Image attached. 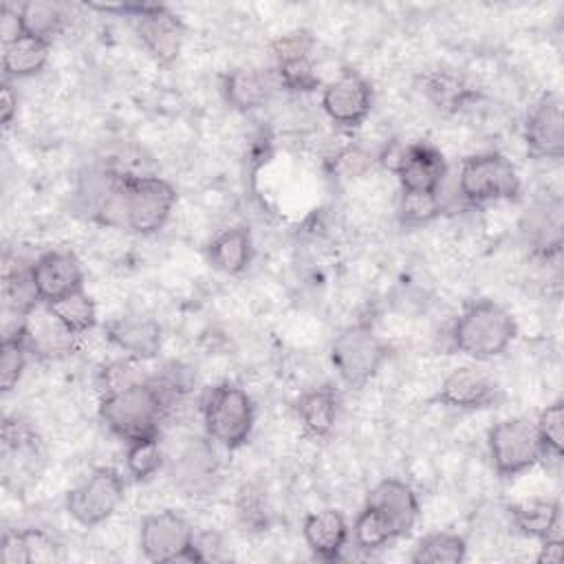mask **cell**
Masks as SVG:
<instances>
[{"instance_id":"6da1fadb","label":"cell","mask_w":564,"mask_h":564,"mask_svg":"<svg viewBox=\"0 0 564 564\" xmlns=\"http://www.w3.org/2000/svg\"><path fill=\"white\" fill-rule=\"evenodd\" d=\"M518 326L513 315L494 300L469 302L454 322L452 344L458 352L474 359H494L516 339Z\"/></svg>"},{"instance_id":"7a4b0ae2","label":"cell","mask_w":564,"mask_h":564,"mask_svg":"<svg viewBox=\"0 0 564 564\" xmlns=\"http://www.w3.org/2000/svg\"><path fill=\"white\" fill-rule=\"evenodd\" d=\"M167 412L163 397L152 381H134L115 392L101 394L99 419L126 443L159 434V425Z\"/></svg>"},{"instance_id":"3957f363","label":"cell","mask_w":564,"mask_h":564,"mask_svg":"<svg viewBox=\"0 0 564 564\" xmlns=\"http://www.w3.org/2000/svg\"><path fill=\"white\" fill-rule=\"evenodd\" d=\"M253 421V401L240 386L225 381L207 392L203 401V423L212 441L227 449H236L247 443Z\"/></svg>"},{"instance_id":"277c9868","label":"cell","mask_w":564,"mask_h":564,"mask_svg":"<svg viewBox=\"0 0 564 564\" xmlns=\"http://www.w3.org/2000/svg\"><path fill=\"white\" fill-rule=\"evenodd\" d=\"M388 355V344L364 322L346 326L330 344V364L350 388L366 386L381 370Z\"/></svg>"},{"instance_id":"5b68a950","label":"cell","mask_w":564,"mask_h":564,"mask_svg":"<svg viewBox=\"0 0 564 564\" xmlns=\"http://www.w3.org/2000/svg\"><path fill=\"white\" fill-rule=\"evenodd\" d=\"M139 546L145 560L159 564L203 562L196 535L185 516L172 509L150 513L139 527Z\"/></svg>"},{"instance_id":"8992f818","label":"cell","mask_w":564,"mask_h":564,"mask_svg":"<svg viewBox=\"0 0 564 564\" xmlns=\"http://www.w3.org/2000/svg\"><path fill=\"white\" fill-rule=\"evenodd\" d=\"M489 458L498 476L513 478L538 465L542 445L535 423L524 416H509L498 421L487 434Z\"/></svg>"},{"instance_id":"52a82bcc","label":"cell","mask_w":564,"mask_h":564,"mask_svg":"<svg viewBox=\"0 0 564 564\" xmlns=\"http://www.w3.org/2000/svg\"><path fill=\"white\" fill-rule=\"evenodd\" d=\"M520 178L513 163L500 152H482L463 159L458 170V194L471 205L513 198Z\"/></svg>"},{"instance_id":"ba28073f","label":"cell","mask_w":564,"mask_h":564,"mask_svg":"<svg viewBox=\"0 0 564 564\" xmlns=\"http://www.w3.org/2000/svg\"><path fill=\"white\" fill-rule=\"evenodd\" d=\"M123 496V476L115 467H97L66 494V511L82 527H97L117 511Z\"/></svg>"},{"instance_id":"9c48e42d","label":"cell","mask_w":564,"mask_h":564,"mask_svg":"<svg viewBox=\"0 0 564 564\" xmlns=\"http://www.w3.org/2000/svg\"><path fill=\"white\" fill-rule=\"evenodd\" d=\"M31 278L42 304L84 289V271L73 251L51 249L31 264Z\"/></svg>"},{"instance_id":"30bf717a","label":"cell","mask_w":564,"mask_h":564,"mask_svg":"<svg viewBox=\"0 0 564 564\" xmlns=\"http://www.w3.org/2000/svg\"><path fill=\"white\" fill-rule=\"evenodd\" d=\"M322 108L335 123L355 128L372 108V88L359 73L344 70L324 88Z\"/></svg>"},{"instance_id":"8fae6325","label":"cell","mask_w":564,"mask_h":564,"mask_svg":"<svg viewBox=\"0 0 564 564\" xmlns=\"http://www.w3.org/2000/svg\"><path fill=\"white\" fill-rule=\"evenodd\" d=\"M527 150L535 159H562L564 154V119L562 99L555 93H546L533 106L524 128Z\"/></svg>"},{"instance_id":"7c38bea8","label":"cell","mask_w":564,"mask_h":564,"mask_svg":"<svg viewBox=\"0 0 564 564\" xmlns=\"http://www.w3.org/2000/svg\"><path fill=\"white\" fill-rule=\"evenodd\" d=\"M392 172L399 176L401 192L438 194L447 174V165L434 145L419 141L403 148Z\"/></svg>"},{"instance_id":"4fadbf2b","label":"cell","mask_w":564,"mask_h":564,"mask_svg":"<svg viewBox=\"0 0 564 564\" xmlns=\"http://www.w3.org/2000/svg\"><path fill=\"white\" fill-rule=\"evenodd\" d=\"M313 37L304 31H293L273 42V53L278 59V77L289 90L311 93L319 86L313 59Z\"/></svg>"},{"instance_id":"5bb4252c","label":"cell","mask_w":564,"mask_h":564,"mask_svg":"<svg viewBox=\"0 0 564 564\" xmlns=\"http://www.w3.org/2000/svg\"><path fill=\"white\" fill-rule=\"evenodd\" d=\"M366 505L377 509L397 538H405L419 518V498L414 489L401 478L379 480L366 498Z\"/></svg>"},{"instance_id":"9a60e30c","label":"cell","mask_w":564,"mask_h":564,"mask_svg":"<svg viewBox=\"0 0 564 564\" xmlns=\"http://www.w3.org/2000/svg\"><path fill=\"white\" fill-rule=\"evenodd\" d=\"M498 386L496 381L478 368L460 366L454 368L443 381L436 392V401L456 408V410H482L496 403Z\"/></svg>"},{"instance_id":"2e32d148","label":"cell","mask_w":564,"mask_h":564,"mask_svg":"<svg viewBox=\"0 0 564 564\" xmlns=\"http://www.w3.org/2000/svg\"><path fill=\"white\" fill-rule=\"evenodd\" d=\"M106 339L137 361L154 359L161 350V326L148 315H119L106 322Z\"/></svg>"},{"instance_id":"e0dca14e","label":"cell","mask_w":564,"mask_h":564,"mask_svg":"<svg viewBox=\"0 0 564 564\" xmlns=\"http://www.w3.org/2000/svg\"><path fill=\"white\" fill-rule=\"evenodd\" d=\"M137 20V33L152 57L161 64H170L178 57L185 29L183 22L165 7L150 4Z\"/></svg>"},{"instance_id":"ac0fdd59","label":"cell","mask_w":564,"mask_h":564,"mask_svg":"<svg viewBox=\"0 0 564 564\" xmlns=\"http://www.w3.org/2000/svg\"><path fill=\"white\" fill-rule=\"evenodd\" d=\"M172 480L185 496H205L218 480V463L203 441L187 445L172 465Z\"/></svg>"},{"instance_id":"d6986e66","label":"cell","mask_w":564,"mask_h":564,"mask_svg":"<svg viewBox=\"0 0 564 564\" xmlns=\"http://www.w3.org/2000/svg\"><path fill=\"white\" fill-rule=\"evenodd\" d=\"M304 542L319 560H337L348 542L350 529L341 511L337 509H322L313 511L304 518L302 524Z\"/></svg>"},{"instance_id":"ffe728a7","label":"cell","mask_w":564,"mask_h":564,"mask_svg":"<svg viewBox=\"0 0 564 564\" xmlns=\"http://www.w3.org/2000/svg\"><path fill=\"white\" fill-rule=\"evenodd\" d=\"M511 522L513 527L535 540H549V538H562V507L555 498H529L511 509Z\"/></svg>"},{"instance_id":"44dd1931","label":"cell","mask_w":564,"mask_h":564,"mask_svg":"<svg viewBox=\"0 0 564 564\" xmlns=\"http://www.w3.org/2000/svg\"><path fill=\"white\" fill-rule=\"evenodd\" d=\"M251 253H253L251 231L245 225H234L223 229L207 245L209 264L216 271L227 275L242 273L251 260Z\"/></svg>"},{"instance_id":"7402d4cb","label":"cell","mask_w":564,"mask_h":564,"mask_svg":"<svg viewBox=\"0 0 564 564\" xmlns=\"http://www.w3.org/2000/svg\"><path fill=\"white\" fill-rule=\"evenodd\" d=\"M51 53V42L31 37V35H20L11 42L2 44V70L4 79H22L40 73Z\"/></svg>"},{"instance_id":"603a6c76","label":"cell","mask_w":564,"mask_h":564,"mask_svg":"<svg viewBox=\"0 0 564 564\" xmlns=\"http://www.w3.org/2000/svg\"><path fill=\"white\" fill-rule=\"evenodd\" d=\"M225 99L236 110H253L262 106L271 93V79L258 68H234L223 82Z\"/></svg>"},{"instance_id":"cb8c5ba5","label":"cell","mask_w":564,"mask_h":564,"mask_svg":"<svg viewBox=\"0 0 564 564\" xmlns=\"http://www.w3.org/2000/svg\"><path fill=\"white\" fill-rule=\"evenodd\" d=\"M337 405V392L330 386L311 388L297 399V416L308 434L326 436L335 427Z\"/></svg>"},{"instance_id":"d4e9b609","label":"cell","mask_w":564,"mask_h":564,"mask_svg":"<svg viewBox=\"0 0 564 564\" xmlns=\"http://www.w3.org/2000/svg\"><path fill=\"white\" fill-rule=\"evenodd\" d=\"M18 20L24 35L53 42V37L64 29L66 13L59 2L29 0L18 7Z\"/></svg>"},{"instance_id":"484cf974","label":"cell","mask_w":564,"mask_h":564,"mask_svg":"<svg viewBox=\"0 0 564 564\" xmlns=\"http://www.w3.org/2000/svg\"><path fill=\"white\" fill-rule=\"evenodd\" d=\"M46 306L53 313V317L75 337L88 333L97 324V306L84 289L68 293Z\"/></svg>"},{"instance_id":"4316f807","label":"cell","mask_w":564,"mask_h":564,"mask_svg":"<svg viewBox=\"0 0 564 564\" xmlns=\"http://www.w3.org/2000/svg\"><path fill=\"white\" fill-rule=\"evenodd\" d=\"M467 555V542L458 533L436 531L419 540L412 553L414 564H458Z\"/></svg>"},{"instance_id":"83f0119b","label":"cell","mask_w":564,"mask_h":564,"mask_svg":"<svg viewBox=\"0 0 564 564\" xmlns=\"http://www.w3.org/2000/svg\"><path fill=\"white\" fill-rule=\"evenodd\" d=\"M29 344L24 337V322L18 324L13 330H7L0 346V388L2 392H11L18 381L22 379V372L26 368L29 359Z\"/></svg>"},{"instance_id":"f1b7e54d","label":"cell","mask_w":564,"mask_h":564,"mask_svg":"<svg viewBox=\"0 0 564 564\" xmlns=\"http://www.w3.org/2000/svg\"><path fill=\"white\" fill-rule=\"evenodd\" d=\"M163 465V449L159 434L143 436L128 443L126 469L134 480H150Z\"/></svg>"},{"instance_id":"f546056e","label":"cell","mask_w":564,"mask_h":564,"mask_svg":"<svg viewBox=\"0 0 564 564\" xmlns=\"http://www.w3.org/2000/svg\"><path fill=\"white\" fill-rule=\"evenodd\" d=\"M390 540H394L392 529L388 522L381 518V513L368 505L359 511L352 524V542L361 551H377L383 549Z\"/></svg>"},{"instance_id":"4dcf8cb0","label":"cell","mask_w":564,"mask_h":564,"mask_svg":"<svg viewBox=\"0 0 564 564\" xmlns=\"http://www.w3.org/2000/svg\"><path fill=\"white\" fill-rule=\"evenodd\" d=\"M535 432L542 445V458L553 456L560 458L562 456V447H564V403L562 399L553 401L551 405H546L538 421H535Z\"/></svg>"},{"instance_id":"1f68e13d","label":"cell","mask_w":564,"mask_h":564,"mask_svg":"<svg viewBox=\"0 0 564 564\" xmlns=\"http://www.w3.org/2000/svg\"><path fill=\"white\" fill-rule=\"evenodd\" d=\"M441 214L438 194H419V192H401L399 216L403 225H425Z\"/></svg>"},{"instance_id":"d6a6232c","label":"cell","mask_w":564,"mask_h":564,"mask_svg":"<svg viewBox=\"0 0 564 564\" xmlns=\"http://www.w3.org/2000/svg\"><path fill=\"white\" fill-rule=\"evenodd\" d=\"M0 560L2 564H31L33 562V551L29 542V531H7L2 535L0 544Z\"/></svg>"},{"instance_id":"836d02e7","label":"cell","mask_w":564,"mask_h":564,"mask_svg":"<svg viewBox=\"0 0 564 564\" xmlns=\"http://www.w3.org/2000/svg\"><path fill=\"white\" fill-rule=\"evenodd\" d=\"M15 115H18V93L13 90L9 79H4L2 86H0V119H2V126H9Z\"/></svg>"},{"instance_id":"e575fe53","label":"cell","mask_w":564,"mask_h":564,"mask_svg":"<svg viewBox=\"0 0 564 564\" xmlns=\"http://www.w3.org/2000/svg\"><path fill=\"white\" fill-rule=\"evenodd\" d=\"M564 557V540L562 538H549V540H542V546H540V553H538V562L540 564H560Z\"/></svg>"}]
</instances>
